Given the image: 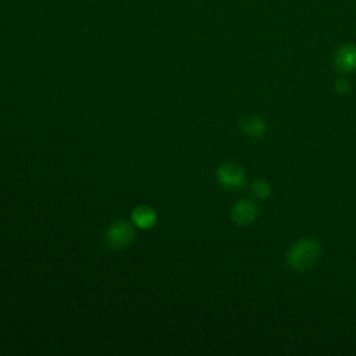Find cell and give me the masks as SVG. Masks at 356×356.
Returning <instances> with one entry per match:
<instances>
[{
  "label": "cell",
  "instance_id": "8992f818",
  "mask_svg": "<svg viewBox=\"0 0 356 356\" xmlns=\"http://www.w3.org/2000/svg\"><path fill=\"white\" fill-rule=\"evenodd\" d=\"M238 125L245 136L251 138H260L267 131L266 120L259 116H246L240 120Z\"/></svg>",
  "mask_w": 356,
  "mask_h": 356
},
{
  "label": "cell",
  "instance_id": "6da1fadb",
  "mask_svg": "<svg viewBox=\"0 0 356 356\" xmlns=\"http://www.w3.org/2000/svg\"><path fill=\"white\" fill-rule=\"evenodd\" d=\"M322 255L320 244L314 238H302L287 252V264L295 272H306L314 267Z\"/></svg>",
  "mask_w": 356,
  "mask_h": 356
},
{
  "label": "cell",
  "instance_id": "52a82bcc",
  "mask_svg": "<svg viewBox=\"0 0 356 356\" xmlns=\"http://www.w3.org/2000/svg\"><path fill=\"white\" fill-rule=\"evenodd\" d=\"M131 220L137 227H140L142 230H148L155 226L157 216L153 209H151L148 206H140V207L134 209V212L131 214Z\"/></svg>",
  "mask_w": 356,
  "mask_h": 356
},
{
  "label": "cell",
  "instance_id": "5b68a950",
  "mask_svg": "<svg viewBox=\"0 0 356 356\" xmlns=\"http://www.w3.org/2000/svg\"><path fill=\"white\" fill-rule=\"evenodd\" d=\"M334 66L344 74L356 71V44L349 43L341 47L334 55Z\"/></svg>",
  "mask_w": 356,
  "mask_h": 356
},
{
  "label": "cell",
  "instance_id": "9c48e42d",
  "mask_svg": "<svg viewBox=\"0 0 356 356\" xmlns=\"http://www.w3.org/2000/svg\"><path fill=\"white\" fill-rule=\"evenodd\" d=\"M334 88H335V91H337L338 94L344 95V94H348V92H349L351 85H349L348 79H345V78H338V79L334 82Z\"/></svg>",
  "mask_w": 356,
  "mask_h": 356
},
{
  "label": "cell",
  "instance_id": "3957f363",
  "mask_svg": "<svg viewBox=\"0 0 356 356\" xmlns=\"http://www.w3.org/2000/svg\"><path fill=\"white\" fill-rule=\"evenodd\" d=\"M218 184L226 190H241L246 186L245 171L236 163H225L216 171Z\"/></svg>",
  "mask_w": 356,
  "mask_h": 356
},
{
  "label": "cell",
  "instance_id": "ba28073f",
  "mask_svg": "<svg viewBox=\"0 0 356 356\" xmlns=\"http://www.w3.org/2000/svg\"><path fill=\"white\" fill-rule=\"evenodd\" d=\"M251 191H252L253 196L257 199H267L272 195V187L264 180H255L251 184Z\"/></svg>",
  "mask_w": 356,
  "mask_h": 356
},
{
  "label": "cell",
  "instance_id": "7a4b0ae2",
  "mask_svg": "<svg viewBox=\"0 0 356 356\" xmlns=\"http://www.w3.org/2000/svg\"><path fill=\"white\" fill-rule=\"evenodd\" d=\"M134 238H136V231H134L132 226L125 220L112 222L105 233V244L114 251L129 246Z\"/></svg>",
  "mask_w": 356,
  "mask_h": 356
},
{
  "label": "cell",
  "instance_id": "277c9868",
  "mask_svg": "<svg viewBox=\"0 0 356 356\" xmlns=\"http://www.w3.org/2000/svg\"><path fill=\"white\" fill-rule=\"evenodd\" d=\"M257 206L253 201L242 199L237 202L231 210V220L237 226H248L257 217Z\"/></svg>",
  "mask_w": 356,
  "mask_h": 356
}]
</instances>
